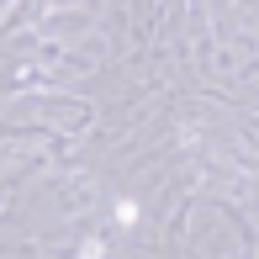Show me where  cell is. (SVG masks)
I'll use <instances>...</instances> for the list:
<instances>
[{
    "mask_svg": "<svg viewBox=\"0 0 259 259\" xmlns=\"http://www.w3.org/2000/svg\"><path fill=\"white\" fill-rule=\"evenodd\" d=\"M138 217H143V211H138V201H116V222H122V228H133Z\"/></svg>",
    "mask_w": 259,
    "mask_h": 259,
    "instance_id": "cell-1",
    "label": "cell"
}]
</instances>
